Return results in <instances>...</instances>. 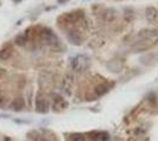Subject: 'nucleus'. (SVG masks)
<instances>
[{
	"mask_svg": "<svg viewBox=\"0 0 158 141\" xmlns=\"http://www.w3.org/2000/svg\"><path fill=\"white\" fill-rule=\"evenodd\" d=\"M156 40H151V39H139L137 42L133 44L132 46V51L135 53H141V52H146L151 50L152 47L156 45Z\"/></svg>",
	"mask_w": 158,
	"mask_h": 141,
	"instance_id": "obj_1",
	"label": "nucleus"
},
{
	"mask_svg": "<svg viewBox=\"0 0 158 141\" xmlns=\"http://www.w3.org/2000/svg\"><path fill=\"white\" fill-rule=\"evenodd\" d=\"M48 108H50V103H48L47 98L45 97L44 93L39 92L37 94V99H35V111L38 113L45 114V113L48 112Z\"/></svg>",
	"mask_w": 158,
	"mask_h": 141,
	"instance_id": "obj_2",
	"label": "nucleus"
},
{
	"mask_svg": "<svg viewBox=\"0 0 158 141\" xmlns=\"http://www.w3.org/2000/svg\"><path fill=\"white\" fill-rule=\"evenodd\" d=\"M67 107V101L59 94H52V108L56 112L64 111Z\"/></svg>",
	"mask_w": 158,
	"mask_h": 141,
	"instance_id": "obj_3",
	"label": "nucleus"
},
{
	"mask_svg": "<svg viewBox=\"0 0 158 141\" xmlns=\"http://www.w3.org/2000/svg\"><path fill=\"white\" fill-rule=\"evenodd\" d=\"M112 87V85H108L107 81H102L99 83H97L94 88H93V93H94V97L97 98H99V97H103L105 95V94L111 89Z\"/></svg>",
	"mask_w": 158,
	"mask_h": 141,
	"instance_id": "obj_4",
	"label": "nucleus"
},
{
	"mask_svg": "<svg viewBox=\"0 0 158 141\" xmlns=\"http://www.w3.org/2000/svg\"><path fill=\"white\" fill-rule=\"evenodd\" d=\"M138 39H151V40H156L158 41V33L156 30H151V28H145L142 30L138 33Z\"/></svg>",
	"mask_w": 158,
	"mask_h": 141,
	"instance_id": "obj_5",
	"label": "nucleus"
},
{
	"mask_svg": "<svg viewBox=\"0 0 158 141\" xmlns=\"http://www.w3.org/2000/svg\"><path fill=\"white\" fill-rule=\"evenodd\" d=\"M87 65H88V59L85 58V56H83V55H79V56H77V58L73 59V61H72V68L74 71L79 72V71L86 68Z\"/></svg>",
	"mask_w": 158,
	"mask_h": 141,
	"instance_id": "obj_6",
	"label": "nucleus"
},
{
	"mask_svg": "<svg viewBox=\"0 0 158 141\" xmlns=\"http://www.w3.org/2000/svg\"><path fill=\"white\" fill-rule=\"evenodd\" d=\"M145 18H146V20L151 24L157 23L158 21V9L153 6H149L145 9Z\"/></svg>",
	"mask_w": 158,
	"mask_h": 141,
	"instance_id": "obj_7",
	"label": "nucleus"
},
{
	"mask_svg": "<svg viewBox=\"0 0 158 141\" xmlns=\"http://www.w3.org/2000/svg\"><path fill=\"white\" fill-rule=\"evenodd\" d=\"M97 14H99L105 21H112L116 18V12L112 8H102V11H98Z\"/></svg>",
	"mask_w": 158,
	"mask_h": 141,
	"instance_id": "obj_8",
	"label": "nucleus"
},
{
	"mask_svg": "<svg viewBox=\"0 0 158 141\" xmlns=\"http://www.w3.org/2000/svg\"><path fill=\"white\" fill-rule=\"evenodd\" d=\"M90 139L92 141H108L110 136H108V133L106 132H102V130H94V132H91L90 134Z\"/></svg>",
	"mask_w": 158,
	"mask_h": 141,
	"instance_id": "obj_9",
	"label": "nucleus"
},
{
	"mask_svg": "<svg viewBox=\"0 0 158 141\" xmlns=\"http://www.w3.org/2000/svg\"><path fill=\"white\" fill-rule=\"evenodd\" d=\"M9 108H11L12 111H14V112L23 111V109L25 108V100H24L21 97L15 98V99L12 101L11 105H9Z\"/></svg>",
	"mask_w": 158,
	"mask_h": 141,
	"instance_id": "obj_10",
	"label": "nucleus"
},
{
	"mask_svg": "<svg viewBox=\"0 0 158 141\" xmlns=\"http://www.w3.org/2000/svg\"><path fill=\"white\" fill-rule=\"evenodd\" d=\"M11 54H12V47L11 46H5L4 48L0 51V59L6 60L11 56Z\"/></svg>",
	"mask_w": 158,
	"mask_h": 141,
	"instance_id": "obj_11",
	"label": "nucleus"
},
{
	"mask_svg": "<svg viewBox=\"0 0 158 141\" xmlns=\"http://www.w3.org/2000/svg\"><path fill=\"white\" fill-rule=\"evenodd\" d=\"M107 65H113V67H110V68H108V70H110L111 72H119L121 70H122V67H123V65L119 62V61H114V60H112V61H110V62H108Z\"/></svg>",
	"mask_w": 158,
	"mask_h": 141,
	"instance_id": "obj_12",
	"label": "nucleus"
},
{
	"mask_svg": "<svg viewBox=\"0 0 158 141\" xmlns=\"http://www.w3.org/2000/svg\"><path fill=\"white\" fill-rule=\"evenodd\" d=\"M68 141H85V136L80 133H74L71 134V136L68 138Z\"/></svg>",
	"mask_w": 158,
	"mask_h": 141,
	"instance_id": "obj_13",
	"label": "nucleus"
},
{
	"mask_svg": "<svg viewBox=\"0 0 158 141\" xmlns=\"http://www.w3.org/2000/svg\"><path fill=\"white\" fill-rule=\"evenodd\" d=\"M29 135H31L32 141H47L42 134H38L37 132H32V133H29Z\"/></svg>",
	"mask_w": 158,
	"mask_h": 141,
	"instance_id": "obj_14",
	"label": "nucleus"
},
{
	"mask_svg": "<svg viewBox=\"0 0 158 141\" xmlns=\"http://www.w3.org/2000/svg\"><path fill=\"white\" fill-rule=\"evenodd\" d=\"M4 75H6V72H5V70H0V78H3Z\"/></svg>",
	"mask_w": 158,
	"mask_h": 141,
	"instance_id": "obj_15",
	"label": "nucleus"
},
{
	"mask_svg": "<svg viewBox=\"0 0 158 141\" xmlns=\"http://www.w3.org/2000/svg\"><path fill=\"white\" fill-rule=\"evenodd\" d=\"M3 141H11V139H8V138H4Z\"/></svg>",
	"mask_w": 158,
	"mask_h": 141,
	"instance_id": "obj_16",
	"label": "nucleus"
},
{
	"mask_svg": "<svg viewBox=\"0 0 158 141\" xmlns=\"http://www.w3.org/2000/svg\"><path fill=\"white\" fill-rule=\"evenodd\" d=\"M0 94H1V91H0Z\"/></svg>",
	"mask_w": 158,
	"mask_h": 141,
	"instance_id": "obj_17",
	"label": "nucleus"
}]
</instances>
